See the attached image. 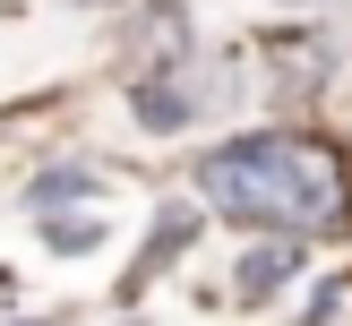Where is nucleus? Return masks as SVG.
<instances>
[{"label": "nucleus", "instance_id": "39448f33", "mask_svg": "<svg viewBox=\"0 0 352 326\" xmlns=\"http://www.w3.org/2000/svg\"><path fill=\"white\" fill-rule=\"evenodd\" d=\"M43 240H52V249H95V240H103V215H86V223H43Z\"/></svg>", "mask_w": 352, "mask_h": 326}, {"label": "nucleus", "instance_id": "7ed1b4c3", "mask_svg": "<svg viewBox=\"0 0 352 326\" xmlns=\"http://www.w3.org/2000/svg\"><path fill=\"white\" fill-rule=\"evenodd\" d=\"M129 112L146 120V129H181V120L198 112V95H189L181 78H138V86H129Z\"/></svg>", "mask_w": 352, "mask_h": 326}, {"label": "nucleus", "instance_id": "f03ea898", "mask_svg": "<svg viewBox=\"0 0 352 326\" xmlns=\"http://www.w3.org/2000/svg\"><path fill=\"white\" fill-rule=\"evenodd\" d=\"M301 266L292 257V240H267V249H241V266H232V283H241V301H275L284 292V275Z\"/></svg>", "mask_w": 352, "mask_h": 326}, {"label": "nucleus", "instance_id": "20e7f679", "mask_svg": "<svg viewBox=\"0 0 352 326\" xmlns=\"http://www.w3.org/2000/svg\"><path fill=\"white\" fill-rule=\"evenodd\" d=\"M189 240H198V215H181V206H172V215L155 223V240H146V257H138L129 283H155V275H164V257H172V249H189Z\"/></svg>", "mask_w": 352, "mask_h": 326}, {"label": "nucleus", "instance_id": "f257e3e1", "mask_svg": "<svg viewBox=\"0 0 352 326\" xmlns=\"http://www.w3.org/2000/svg\"><path fill=\"white\" fill-rule=\"evenodd\" d=\"M198 189L232 223H284V232H336L344 223L336 154L301 146V137H232L198 163Z\"/></svg>", "mask_w": 352, "mask_h": 326}, {"label": "nucleus", "instance_id": "423d86ee", "mask_svg": "<svg viewBox=\"0 0 352 326\" xmlns=\"http://www.w3.org/2000/svg\"><path fill=\"white\" fill-rule=\"evenodd\" d=\"M86 9H103V0H86Z\"/></svg>", "mask_w": 352, "mask_h": 326}]
</instances>
